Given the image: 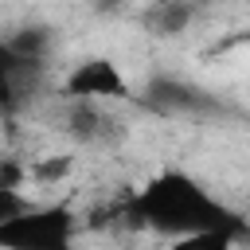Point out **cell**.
I'll list each match as a JSON object with an SVG mask.
<instances>
[{"mask_svg": "<svg viewBox=\"0 0 250 250\" xmlns=\"http://www.w3.org/2000/svg\"><path fill=\"white\" fill-rule=\"evenodd\" d=\"M78 211L70 203H31L23 215L0 223V250H74Z\"/></svg>", "mask_w": 250, "mask_h": 250, "instance_id": "2", "label": "cell"}, {"mask_svg": "<svg viewBox=\"0 0 250 250\" xmlns=\"http://www.w3.org/2000/svg\"><path fill=\"white\" fill-rule=\"evenodd\" d=\"M117 219H125L137 230L160 234L168 242L203 234V230H230L250 238L246 219L234 207H227L219 195H211L184 168H160L156 176H148L133 195H125V203L117 207Z\"/></svg>", "mask_w": 250, "mask_h": 250, "instance_id": "1", "label": "cell"}, {"mask_svg": "<svg viewBox=\"0 0 250 250\" xmlns=\"http://www.w3.org/2000/svg\"><path fill=\"white\" fill-rule=\"evenodd\" d=\"M246 238L242 234H230V230H203V234H188V238H176L168 250H238Z\"/></svg>", "mask_w": 250, "mask_h": 250, "instance_id": "8", "label": "cell"}, {"mask_svg": "<svg viewBox=\"0 0 250 250\" xmlns=\"http://www.w3.org/2000/svg\"><path fill=\"white\" fill-rule=\"evenodd\" d=\"M59 121V129L82 148H109L125 137V121L102 102H66Z\"/></svg>", "mask_w": 250, "mask_h": 250, "instance_id": "5", "label": "cell"}, {"mask_svg": "<svg viewBox=\"0 0 250 250\" xmlns=\"http://www.w3.org/2000/svg\"><path fill=\"white\" fill-rule=\"evenodd\" d=\"M27 207H31V199H27L20 188L0 184V223H8V219H16V215H23Z\"/></svg>", "mask_w": 250, "mask_h": 250, "instance_id": "9", "label": "cell"}, {"mask_svg": "<svg viewBox=\"0 0 250 250\" xmlns=\"http://www.w3.org/2000/svg\"><path fill=\"white\" fill-rule=\"evenodd\" d=\"M195 16H199V8H195V4L164 0V4H152V8H145V12H141V27H145L148 35H156V39H172V35L188 31Z\"/></svg>", "mask_w": 250, "mask_h": 250, "instance_id": "6", "label": "cell"}, {"mask_svg": "<svg viewBox=\"0 0 250 250\" xmlns=\"http://www.w3.org/2000/svg\"><path fill=\"white\" fill-rule=\"evenodd\" d=\"M62 98L66 102H117V98H133L129 78L117 70L113 59L105 55H90L82 62H74L62 78Z\"/></svg>", "mask_w": 250, "mask_h": 250, "instance_id": "3", "label": "cell"}, {"mask_svg": "<svg viewBox=\"0 0 250 250\" xmlns=\"http://www.w3.org/2000/svg\"><path fill=\"white\" fill-rule=\"evenodd\" d=\"M145 105L164 113V117H215V113H223V102L211 90H203L195 82H184V78H168V74L148 78Z\"/></svg>", "mask_w": 250, "mask_h": 250, "instance_id": "4", "label": "cell"}, {"mask_svg": "<svg viewBox=\"0 0 250 250\" xmlns=\"http://www.w3.org/2000/svg\"><path fill=\"white\" fill-rule=\"evenodd\" d=\"M4 47H8L20 62H43V66H47L51 47H55V35H51L47 23H23V27H16L12 35H4Z\"/></svg>", "mask_w": 250, "mask_h": 250, "instance_id": "7", "label": "cell"}, {"mask_svg": "<svg viewBox=\"0 0 250 250\" xmlns=\"http://www.w3.org/2000/svg\"><path fill=\"white\" fill-rule=\"evenodd\" d=\"M66 172H70V156H59V160H47V164L31 168V176H39V180H59Z\"/></svg>", "mask_w": 250, "mask_h": 250, "instance_id": "10", "label": "cell"}]
</instances>
